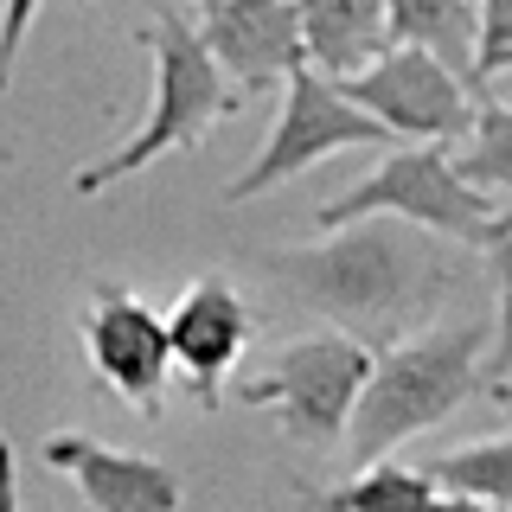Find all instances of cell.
Instances as JSON below:
<instances>
[{
	"label": "cell",
	"instance_id": "21",
	"mask_svg": "<svg viewBox=\"0 0 512 512\" xmlns=\"http://www.w3.org/2000/svg\"><path fill=\"white\" fill-rule=\"evenodd\" d=\"M423 512H493V506H480V500H461V493H436Z\"/></svg>",
	"mask_w": 512,
	"mask_h": 512
},
{
	"label": "cell",
	"instance_id": "2",
	"mask_svg": "<svg viewBox=\"0 0 512 512\" xmlns=\"http://www.w3.org/2000/svg\"><path fill=\"white\" fill-rule=\"evenodd\" d=\"M487 340H493L487 320H461V327H436V333L384 346L372 359V378H365L359 404H352V423H346L352 461L372 468L397 442L448 423L480 391V352H487Z\"/></svg>",
	"mask_w": 512,
	"mask_h": 512
},
{
	"label": "cell",
	"instance_id": "4",
	"mask_svg": "<svg viewBox=\"0 0 512 512\" xmlns=\"http://www.w3.org/2000/svg\"><path fill=\"white\" fill-rule=\"evenodd\" d=\"M455 148L448 141H416V148H391L378 160V173H365L359 186L333 192L327 205H314V224L320 231H340V224H359V218H404L429 237H455V244H474L487 237V224L500 205L480 199L474 186H461Z\"/></svg>",
	"mask_w": 512,
	"mask_h": 512
},
{
	"label": "cell",
	"instance_id": "9",
	"mask_svg": "<svg viewBox=\"0 0 512 512\" xmlns=\"http://www.w3.org/2000/svg\"><path fill=\"white\" fill-rule=\"evenodd\" d=\"M167 320V352H173V372L186 378V391L199 397L205 410L224 404V378H231V365L244 359V346L256 340V314L250 301L231 288V276H192L180 295H173V308L160 314Z\"/></svg>",
	"mask_w": 512,
	"mask_h": 512
},
{
	"label": "cell",
	"instance_id": "5",
	"mask_svg": "<svg viewBox=\"0 0 512 512\" xmlns=\"http://www.w3.org/2000/svg\"><path fill=\"white\" fill-rule=\"evenodd\" d=\"M365 378H372V352L359 340H346V333H301V340H288L276 352V365L263 378L237 384V404L276 410L295 442L327 448L346 436Z\"/></svg>",
	"mask_w": 512,
	"mask_h": 512
},
{
	"label": "cell",
	"instance_id": "1",
	"mask_svg": "<svg viewBox=\"0 0 512 512\" xmlns=\"http://www.w3.org/2000/svg\"><path fill=\"white\" fill-rule=\"evenodd\" d=\"M269 276L295 288L301 301L333 320V333L372 346L410 340L416 320H429L455 288V263L429 231L404 218H359L327 231L301 250H263Z\"/></svg>",
	"mask_w": 512,
	"mask_h": 512
},
{
	"label": "cell",
	"instance_id": "11",
	"mask_svg": "<svg viewBox=\"0 0 512 512\" xmlns=\"http://www.w3.org/2000/svg\"><path fill=\"white\" fill-rule=\"evenodd\" d=\"M39 461L71 474L90 512H180V474L154 455H135V448H109L96 436L64 429V436H45Z\"/></svg>",
	"mask_w": 512,
	"mask_h": 512
},
{
	"label": "cell",
	"instance_id": "16",
	"mask_svg": "<svg viewBox=\"0 0 512 512\" xmlns=\"http://www.w3.org/2000/svg\"><path fill=\"white\" fill-rule=\"evenodd\" d=\"M423 474L436 480V493H461V500H480L493 512H512V436L468 442V448H455V455L429 461Z\"/></svg>",
	"mask_w": 512,
	"mask_h": 512
},
{
	"label": "cell",
	"instance_id": "7",
	"mask_svg": "<svg viewBox=\"0 0 512 512\" xmlns=\"http://www.w3.org/2000/svg\"><path fill=\"white\" fill-rule=\"evenodd\" d=\"M340 96L352 109H365L378 128H391L404 148H416V141H448V148H455L474 122V90L461 84L448 64L416 52V45L378 52L365 71L346 77Z\"/></svg>",
	"mask_w": 512,
	"mask_h": 512
},
{
	"label": "cell",
	"instance_id": "20",
	"mask_svg": "<svg viewBox=\"0 0 512 512\" xmlns=\"http://www.w3.org/2000/svg\"><path fill=\"white\" fill-rule=\"evenodd\" d=\"M0 512H20V474H13V442L0 436Z\"/></svg>",
	"mask_w": 512,
	"mask_h": 512
},
{
	"label": "cell",
	"instance_id": "17",
	"mask_svg": "<svg viewBox=\"0 0 512 512\" xmlns=\"http://www.w3.org/2000/svg\"><path fill=\"white\" fill-rule=\"evenodd\" d=\"M480 256L493 269V295H500V320H493V365L512 372V205L493 212L487 237H480Z\"/></svg>",
	"mask_w": 512,
	"mask_h": 512
},
{
	"label": "cell",
	"instance_id": "22",
	"mask_svg": "<svg viewBox=\"0 0 512 512\" xmlns=\"http://www.w3.org/2000/svg\"><path fill=\"white\" fill-rule=\"evenodd\" d=\"M493 404H500L512 416V378H493Z\"/></svg>",
	"mask_w": 512,
	"mask_h": 512
},
{
	"label": "cell",
	"instance_id": "3",
	"mask_svg": "<svg viewBox=\"0 0 512 512\" xmlns=\"http://www.w3.org/2000/svg\"><path fill=\"white\" fill-rule=\"evenodd\" d=\"M135 45H148V58H154V103H148V122H141L116 154L77 167V180H71L77 192H103V186L128 180V173L154 167V160L173 154V148H199V141L212 135L224 116H237V109H244V96L224 84V71L212 64V52H205V39H199V26H192L186 13L160 7L154 26L135 32Z\"/></svg>",
	"mask_w": 512,
	"mask_h": 512
},
{
	"label": "cell",
	"instance_id": "23",
	"mask_svg": "<svg viewBox=\"0 0 512 512\" xmlns=\"http://www.w3.org/2000/svg\"><path fill=\"white\" fill-rule=\"evenodd\" d=\"M84 7H90V0H84Z\"/></svg>",
	"mask_w": 512,
	"mask_h": 512
},
{
	"label": "cell",
	"instance_id": "12",
	"mask_svg": "<svg viewBox=\"0 0 512 512\" xmlns=\"http://www.w3.org/2000/svg\"><path fill=\"white\" fill-rule=\"evenodd\" d=\"M295 20H301V45H308V71H320L327 84H346L378 52H391L384 0H295Z\"/></svg>",
	"mask_w": 512,
	"mask_h": 512
},
{
	"label": "cell",
	"instance_id": "18",
	"mask_svg": "<svg viewBox=\"0 0 512 512\" xmlns=\"http://www.w3.org/2000/svg\"><path fill=\"white\" fill-rule=\"evenodd\" d=\"M512 71V0H474V84Z\"/></svg>",
	"mask_w": 512,
	"mask_h": 512
},
{
	"label": "cell",
	"instance_id": "8",
	"mask_svg": "<svg viewBox=\"0 0 512 512\" xmlns=\"http://www.w3.org/2000/svg\"><path fill=\"white\" fill-rule=\"evenodd\" d=\"M84 359H90L96 384H109L116 397L135 404V416H148V423L167 416V378H173L167 320H160V308H148L135 288H122V282L90 288Z\"/></svg>",
	"mask_w": 512,
	"mask_h": 512
},
{
	"label": "cell",
	"instance_id": "19",
	"mask_svg": "<svg viewBox=\"0 0 512 512\" xmlns=\"http://www.w3.org/2000/svg\"><path fill=\"white\" fill-rule=\"evenodd\" d=\"M32 13H39V0H7V13H0V96L13 84V58H20V45H26Z\"/></svg>",
	"mask_w": 512,
	"mask_h": 512
},
{
	"label": "cell",
	"instance_id": "14",
	"mask_svg": "<svg viewBox=\"0 0 512 512\" xmlns=\"http://www.w3.org/2000/svg\"><path fill=\"white\" fill-rule=\"evenodd\" d=\"M455 173L480 199H512V109L500 96H474V122L455 141Z\"/></svg>",
	"mask_w": 512,
	"mask_h": 512
},
{
	"label": "cell",
	"instance_id": "6",
	"mask_svg": "<svg viewBox=\"0 0 512 512\" xmlns=\"http://www.w3.org/2000/svg\"><path fill=\"white\" fill-rule=\"evenodd\" d=\"M340 148H378V154H391V148H404V141H397L391 128H378L365 109H352L346 96H340V84H327L320 71L301 64V71L282 84V116H276L269 148L256 154L231 186H224V205H244V199H256V192L295 180V173H308L314 160H327V154H340Z\"/></svg>",
	"mask_w": 512,
	"mask_h": 512
},
{
	"label": "cell",
	"instance_id": "15",
	"mask_svg": "<svg viewBox=\"0 0 512 512\" xmlns=\"http://www.w3.org/2000/svg\"><path fill=\"white\" fill-rule=\"evenodd\" d=\"M308 500L320 512H423L429 500H436V480H429L423 468H410V461H372V468H359L346 487L308 493Z\"/></svg>",
	"mask_w": 512,
	"mask_h": 512
},
{
	"label": "cell",
	"instance_id": "10",
	"mask_svg": "<svg viewBox=\"0 0 512 512\" xmlns=\"http://www.w3.org/2000/svg\"><path fill=\"white\" fill-rule=\"evenodd\" d=\"M199 39L237 96L288 84L308 64L295 0H199Z\"/></svg>",
	"mask_w": 512,
	"mask_h": 512
},
{
	"label": "cell",
	"instance_id": "13",
	"mask_svg": "<svg viewBox=\"0 0 512 512\" xmlns=\"http://www.w3.org/2000/svg\"><path fill=\"white\" fill-rule=\"evenodd\" d=\"M384 39L429 52L474 96H487L474 84V0H384Z\"/></svg>",
	"mask_w": 512,
	"mask_h": 512
}]
</instances>
